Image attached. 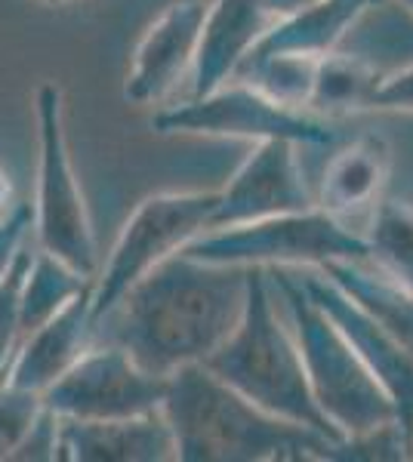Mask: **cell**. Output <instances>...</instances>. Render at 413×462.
<instances>
[{"label":"cell","mask_w":413,"mask_h":462,"mask_svg":"<svg viewBox=\"0 0 413 462\" xmlns=\"http://www.w3.org/2000/svg\"><path fill=\"white\" fill-rule=\"evenodd\" d=\"M250 265H220L173 253L142 274L96 324V339L121 346L142 370L170 376L201 364L238 327Z\"/></svg>","instance_id":"obj_1"},{"label":"cell","mask_w":413,"mask_h":462,"mask_svg":"<svg viewBox=\"0 0 413 462\" xmlns=\"http://www.w3.org/2000/svg\"><path fill=\"white\" fill-rule=\"evenodd\" d=\"M161 413L183 462H303L327 459L333 438L281 420L210 374L183 364L167 376Z\"/></svg>","instance_id":"obj_2"},{"label":"cell","mask_w":413,"mask_h":462,"mask_svg":"<svg viewBox=\"0 0 413 462\" xmlns=\"http://www.w3.org/2000/svg\"><path fill=\"white\" fill-rule=\"evenodd\" d=\"M201 364L257 407L343 441L312 398L299 346L275 311L268 268L250 265L241 320Z\"/></svg>","instance_id":"obj_3"},{"label":"cell","mask_w":413,"mask_h":462,"mask_svg":"<svg viewBox=\"0 0 413 462\" xmlns=\"http://www.w3.org/2000/svg\"><path fill=\"white\" fill-rule=\"evenodd\" d=\"M268 278L290 309L312 398L330 426L343 438H349L358 431L377 429L382 422H392L395 407L389 394L364 367V361L349 346L340 327L309 296L303 278L287 272V265H272Z\"/></svg>","instance_id":"obj_4"},{"label":"cell","mask_w":413,"mask_h":462,"mask_svg":"<svg viewBox=\"0 0 413 462\" xmlns=\"http://www.w3.org/2000/svg\"><path fill=\"white\" fill-rule=\"evenodd\" d=\"M37 111V200H34V235L37 250H47L69 263L74 272L96 278L99 247L87 198L80 191L78 173L71 167L69 139L62 124V89L41 84L34 93Z\"/></svg>","instance_id":"obj_5"},{"label":"cell","mask_w":413,"mask_h":462,"mask_svg":"<svg viewBox=\"0 0 413 462\" xmlns=\"http://www.w3.org/2000/svg\"><path fill=\"white\" fill-rule=\"evenodd\" d=\"M194 259L220 265H305L321 268L336 259H367V241L321 207L281 213L241 226L207 228L189 247Z\"/></svg>","instance_id":"obj_6"},{"label":"cell","mask_w":413,"mask_h":462,"mask_svg":"<svg viewBox=\"0 0 413 462\" xmlns=\"http://www.w3.org/2000/svg\"><path fill=\"white\" fill-rule=\"evenodd\" d=\"M216 204L220 191H170L142 200L124 222L108 253V263L93 278V293H89L93 330L142 274L213 228Z\"/></svg>","instance_id":"obj_7"},{"label":"cell","mask_w":413,"mask_h":462,"mask_svg":"<svg viewBox=\"0 0 413 462\" xmlns=\"http://www.w3.org/2000/svg\"><path fill=\"white\" fill-rule=\"evenodd\" d=\"M157 133H194V136H229V139H287L296 145H330L336 143V126L309 115L303 108L277 106L259 89L225 80L204 96H192L183 106L164 108L155 115Z\"/></svg>","instance_id":"obj_8"},{"label":"cell","mask_w":413,"mask_h":462,"mask_svg":"<svg viewBox=\"0 0 413 462\" xmlns=\"http://www.w3.org/2000/svg\"><path fill=\"white\" fill-rule=\"evenodd\" d=\"M167 376L142 370L121 346L93 339L71 370L43 392V404L65 420H121L161 410Z\"/></svg>","instance_id":"obj_9"},{"label":"cell","mask_w":413,"mask_h":462,"mask_svg":"<svg viewBox=\"0 0 413 462\" xmlns=\"http://www.w3.org/2000/svg\"><path fill=\"white\" fill-rule=\"evenodd\" d=\"M299 278H303L312 300L343 330V337L349 339V346L358 352L364 367L382 385V392L389 394V401L395 407V422L401 426L413 450V352L367 315L349 293H343L333 281L324 278L318 268L299 274Z\"/></svg>","instance_id":"obj_10"},{"label":"cell","mask_w":413,"mask_h":462,"mask_svg":"<svg viewBox=\"0 0 413 462\" xmlns=\"http://www.w3.org/2000/svg\"><path fill=\"white\" fill-rule=\"evenodd\" d=\"M312 207L309 185L296 161V143L266 139L253 148L241 170L220 191L213 228L241 226V222H257L281 213H303Z\"/></svg>","instance_id":"obj_11"},{"label":"cell","mask_w":413,"mask_h":462,"mask_svg":"<svg viewBox=\"0 0 413 462\" xmlns=\"http://www.w3.org/2000/svg\"><path fill=\"white\" fill-rule=\"evenodd\" d=\"M204 13L207 6L201 0H176L145 28L124 84L127 102H136V106L155 102L157 106L183 80L192 78Z\"/></svg>","instance_id":"obj_12"},{"label":"cell","mask_w":413,"mask_h":462,"mask_svg":"<svg viewBox=\"0 0 413 462\" xmlns=\"http://www.w3.org/2000/svg\"><path fill=\"white\" fill-rule=\"evenodd\" d=\"M59 462H170L173 431L161 410L121 420H65L59 416Z\"/></svg>","instance_id":"obj_13"},{"label":"cell","mask_w":413,"mask_h":462,"mask_svg":"<svg viewBox=\"0 0 413 462\" xmlns=\"http://www.w3.org/2000/svg\"><path fill=\"white\" fill-rule=\"evenodd\" d=\"M89 293H93V284L84 293L74 296L62 311H56L47 324L25 333L19 339L10 364H6L0 383H10L16 389L43 394L59 376L69 374L71 364L96 339L93 318H89Z\"/></svg>","instance_id":"obj_14"},{"label":"cell","mask_w":413,"mask_h":462,"mask_svg":"<svg viewBox=\"0 0 413 462\" xmlns=\"http://www.w3.org/2000/svg\"><path fill=\"white\" fill-rule=\"evenodd\" d=\"M272 22L262 0H213L204 13L198 56L192 65V96H204L231 80L241 59L257 47Z\"/></svg>","instance_id":"obj_15"},{"label":"cell","mask_w":413,"mask_h":462,"mask_svg":"<svg viewBox=\"0 0 413 462\" xmlns=\"http://www.w3.org/2000/svg\"><path fill=\"white\" fill-rule=\"evenodd\" d=\"M389 170H392V148L377 133H364L327 163L318 207L336 219L364 210L380 198Z\"/></svg>","instance_id":"obj_16"},{"label":"cell","mask_w":413,"mask_h":462,"mask_svg":"<svg viewBox=\"0 0 413 462\" xmlns=\"http://www.w3.org/2000/svg\"><path fill=\"white\" fill-rule=\"evenodd\" d=\"M371 4H377V0H321V4L309 6V10L275 19L247 56L296 53V56L321 59L330 50H336L343 34L355 25V19Z\"/></svg>","instance_id":"obj_17"},{"label":"cell","mask_w":413,"mask_h":462,"mask_svg":"<svg viewBox=\"0 0 413 462\" xmlns=\"http://www.w3.org/2000/svg\"><path fill=\"white\" fill-rule=\"evenodd\" d=\"M318 272L413 352V293L408 287H401L380 268H371L367 259H336L324 263Z\"/></svg>","instance_id":"obj_18"},{"label":"cell","mask_w":413,"mask_h":462,"mask_svg":"<svg viewBox=\"0 0 413 462\" xmlns=\"http://www.w3.org/2000/svg\"><path fill=\"white\" fill-rule=\"evenodd\" d=\"M93 284V278L74 272L69 263L56 259L47 250H37L28 259V272L22 281V293H19V324H22V337L37 330L41 324L62 311L74 296L84 293Z\"/></svg>","instance_id":"obj_19"},{"label":"cell","mask_w":413,"mask_h":462,"mask_svg":"<svg viewBox=\"0 0 413 462\" xmlns=\"http://www.w3.org/2000/svg\"><path fill=\"white\" fill-rule=\"evenodd\" d=\"M382 84V78L373 69H367L358 59L330 50L318 59L309 111L318 115H349V111L373 108V93Z\"/></svg>","instance_id":"obj_20"},{"label":"cell","mask_w":413,"mask_h":462,"mask_svg":"<svg viewBox=\"0 0 413 462\" xmlns=\"http://www.w3.org/2000/svg\"><path fill=\"white\" fill-rule=\"evenodd\" d=\"M318 59L296 56V53H275V56H247L231 74V80L259 89L277 106L287 108H309Z\"/></svg>","instance_id":"obj_21"},{"label":"cell","mask_w":413,"mask_h":462,"mask_svg":"<svg viewBox=\"0 0 413 462\" xmlns=\"http://www.w3.org/2000/svg\"><path fill=\"white\" fill-rule=\"evenodd\" d=\"M367 259L413 293V204L382 200L367 231Z\"/></svg>","instance_id":"obj_22"},{"label":"cell","mask_w":413,"mask_h":462,"mask_svg":"<svg viewBox=\"0 0 413 462\" xmlns=\"http://www.w3.org/2000/svg\"><path fill=\"white\" fill-rule=\"evenodd\" d=\"M327 459H364V462H398V459H413V450L404 438L401 426L392 422H382L377 429L358 431V435L343 438L340 444H333Z\"/></svg>","instance_id":"obj_23"},{"label":"cell","mask_w":413,"mask_h":462,"mask_svg":"<svg viewBox=\"0 0 413 462\" xmlns=\"http://www.w3.org/2000/svg\"><path fill=\"white\" fill-rule=\"evenodd\" d=\"M43 410V394L0 383V462L10 459Z\"/></svg>","instance_id":"obj_24"},{"label":"cell","mask_w":413,"mask_h":462,"mask_svg":"<svg viewBox=\"0 0 413 462\" xmlns=\"http://www.w3.org/2000/svg\"><path fill=\"white\" fill-rule=\"evenodd\" d=\"M28 259L32 250L22 247L19 256L13 259L10 272L0 281V376H4L6 364H10L13 352H16L19 339H22V324H19V293H22V281L28 272Z\"/></svg>","instance_id":"obj_25"},{"label":"cell","mask_w":413,"mask_h":462,"mask_svg":"<svg viewBox=\"0 0 413 462\" xmlns=\"http://www.w3.org/2000/svg\"><path fill=\"white\" fill-rule=\"evenodd\" d=\"M56 450H59V416L43 404L41 416L28 429V435L22 438V444L16 447L10 462H56Z\"/></svg>","instance_id":"obj_26"},{"label":"cell","mask_w":413,"mask_h":462,"mask_svg":"<svg viewBox=\"0 0 413 462\" xmlns=\"http://www.w3.org/2000/svg\"><path fill=\"white\" fill-rule=\"evenodd\" d=\"M34 226V213L28 204H16L6 216H0V281L10 272L13 259L25 247V237Z\"/></svg>","instance_id":"obj_27"},{"label":"cell","mask_w":413,"mask_h":462,"mask_svg":"<svg viewBox=\"0 0 413 462\" xmlns=\"http://www.w3.org/2000/svg\"><path fill=\"white\" fill-rule=\"evenodd\" d=\"M373 108L413 111V65H404L382 78V84L373 93Z\"/></svg>","instance_id":"obj_28"},{"label":"cell","mask_w":413,"mask_h":462,"mask_svg":"<svg viewBox=\"0 0 413 462\" xmlns=\"http://www.w3.org/2000/svg\"><path fill=\"white\" fill-rule=\"evenodd\" d=\"M262 4H266V10L272 13V19H284L299 10H309V6L321 4V0H262Z\"/></svg>","instance_id":"obj_29"},{"label":"cell","mask_w":413,"mask_h":462,"mask_svg":"<svg viewBox=\"0 0 413 462\" xmlns=\"http://www.w3.org/2000/svg\"><path fill=\"white\" fill-rule=\"evenodd\" d=\"M13 185H10V176L4 173V170H0V216H6L13 210Z\"/></svg>","instance_id":"obj_30"},{"label":"cell","mask_w":413,"mask_h":462,"mask_svg":"<svg viewBox=\"0 0 413 462\" xmlns=\"http://www.w3.org/2000/svg\"><path fill=\"white\" fill-rule=\"evenodd\" d=\"M398 4H401V6H404V10H408V13H410V16H413V0H398Z\"/></svg>","instance_id":"obj_31"},{"label":"cell","mask_w":413,"mask_h":462,"mask_svg":"<svg viewBox=\"0 0 413 462\" xmlns=\"http://www.w3.org/2000/svg\"><path fill=\"white\" fill-rule=\"evenodd\" d=\"M43 4H71V0H43Z\"/></svg>","instance_id":"obj_32"}]
</instances>
